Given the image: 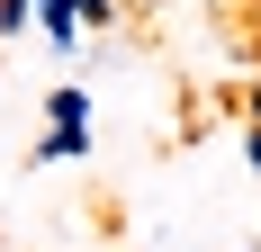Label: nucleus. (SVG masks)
Masks as SVG:
<instances>
[{
	"mask_svg": "<svg viewBox=\"0 0 261 252\" xmlns=\"http://www.w3.org/2000/svg\"><path fill=\"white\" fill-rule=\"evenodd\" d=\"M81 9H90V0H45V27H54V36H72V18H81Z\"/></svg>",
	"mask_w": 261,
	"mask_h": 252,
	"instance_id": "nucleus-1",
	"label": "nucleus"
},
{
	"mask_svg": "<svg viewBox=\"0 0 261 252\" xmlns=\"http://www.w3.org/2000/svg\"><path fill=\"white\" fill-rule=\"evenodd\" d=\"M9 9H18V0H9Z\"/></svg>",
	"mask_w": 261,
	"mask_h": 252,
	"instance_id": "nucleus-2",
	"label": "nucleus"
}]
</instances>
